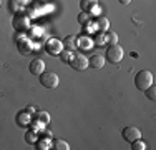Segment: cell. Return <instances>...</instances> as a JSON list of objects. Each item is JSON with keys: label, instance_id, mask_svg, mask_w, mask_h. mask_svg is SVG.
Returning a JSON list of instances; mask_svg holds the SVG:
<instances>
[{"label": "cell", "instance_id": "7", "mask_svg": "<svg viewBox=\"0 0 156 150\" xmlns=\"http://www.w3.org/2000/svg\"><path fill=\"white\" fill-rule=\"evenodd\" d=\"M121 135H123V138H125L126 142H129V144H131L133 140H136V138H141V130L138 129V127L129 125V127H125L123 132H121Z\"/></svg>", "mask_w": 156, "mask_h": 150}, {"label": "cell", "instance_id": "4", "mask_svg": "<svg viewBox=\"0 0 156 150\" xmlns=\"http://www.w3.org/2000/svg\"><path fill=\"white\" fill-rule=\"evenodd\" d=\"M68 63L73 70H76V72H83V70L88 69V58L85 57L83 54H73V57Z\"/></svg>", "mask_w": 156, "mask_h": 150}, {"label": "cell", "instance_id": "12", "mask_svg": "<svg viewBox=\"0 0 156 150\" xmlns=\"http://www.w3.org/2000/svg\"><path fill=\"white\" fill-rule=\"evenodd\" d=\"M96 5H98V0H80V9L83 12H90Z\"/></svg>", "mask_w": 156, "mask_h": 150}, {"label": "cell", "instance_id": "17", "mask_svg": "<svg viewBox=\"0 0 156 150\" xmlns=\"http://www.w3.org/2000/svg\"><path fill=\"white\" fill-rule=\"evenodd\" d=\"M58 57L62 58L63 63H68L70 60H72V57H73V52L72 50H66V48H65V50H62L60 54H58Z\"/></svg>", "mask_w": 156, "mask_h": 150}, {"label": "cell", "instance_id": "3", "mask_svg": "<svg viewBox=\"0 0 156 150\" xmlns=\"http://www.w3.org/2000/svg\"><path fill=\"white\" fill-rule=\"evenodd\" d=\"M38 77H40V84L45 88H57L58 84H60V77L55 72H43Z\"/></svg>", "mask_w": 156, "mask_h": 150}, {"label": "cell", "instance_id": "24", "mask_svg": "<svg viewBox=\"0 0 156 150\" xmlns=\"http://www.w3.org/2000/svg\"><path fill=\"white\" fill-rule=\"evenodd\" d=\"M25 140H27L28 144H35V142H37V135H35V132H32V130H30V132L25 135Z\"/></svg>", "mask_w": 156, "mask_h": 150}, {"label": "cell", "instance_id": "9", "mask_svg": "<svg viewBox=\"0 0 156 150\" xmlns=\"http://www.w3.org/2000/svg\"><path fill=\"white\" fill-rule=\"evenodd\" d=\"M17 48L22 55H28L32 52V42L28 39H25V37H20L17 40Z\"/></svg>", "mask_w": 156, "mask_h": 150}, {"label": "cell", "instance_id": "10", "mask_svg": "<svg viewBox=\"0 0 156 150\" xmlns=\"http://www.w3.org/2000/svg\"><path fill=\"white\" fill-rule=\"evenodd\" d=\"M105 62H106V60H105V57H103V55L96 54V55H93L91 58H88V67L100 70V69H103V67H105Z\"/></svg>", "mask_w": 156, "mask_h": 150}, {"label": "cell", "instance_id": "23", "mask_svg": "<svg viewBox=\"0 0 156 150\" xmlns=\"http://www.w3.org/2000/svg\"><path fill=\"white\" fill-rule=\"evenodd\" d=\"M144 93H146V97H148L150 100H156V88H154V84L144 90Z\"/></svg>", "mask_w": 156, "mask_h": 150}, {"label": "cell", "instance_id": "21", "mask_svg": "<svg viewBox=\"0 0 156 150\" xmlns=\"http://www.w3.org/2000/svg\"><path fill=\"white\" fill-rule=\"evenodd\" d=\"M90 18H91V15L88 12H81L80 15H78V22H80L81 25H87L88 22H90Z\"/></svg>", "mask_w": 156, "mask_h": 150}, {"label": "cell", "instance_id": "25", "mask_svg": "<svg viewBox=\"0 0 156 150\" xmlns=\"http://www.w3.org/2000/svg\"><path fill=\"white\" fill-rule=\"evenodd\" d=\"M37 145H38V148L47 150V148L51 145V142H50V140H40V142H37Z\"/></svg>", "mask_w": 156, "mask_h": 150}, {"label": "cell", "instance_id": "14", "mask_svg": "<svg viewBox=\"0 0 156 150\" xmlns=\"http://www.w3.org/2000/svg\"><path fill=\"white\" fill-rule=\"evenodd\" d=\"M91 45H93V40H90L88 37H80V39H76V47L83 48V50H88Z\"/></svg>", "mask_w": 156, "mask_h": 150}, {"label": "cell", "instance_id": "8", "mask_svg": "<svg viewBox=\"0 0 156 150\" xmlns=\"http://www.w3.org/2000/svg\"><path fill=\"white\" fill-rule=\"evenodd\" d=\"M28 70H30L32 75H42L45 72V62H43L42 58H33L30 62V65H28Z\"/></svg>", "mask_w": 156, "mask_h": 150}, {"label": "cell", "instance_id": "2", "mask_svg": "<svg viewBox=\"0 0 156 150\" xmlns=\"http://www.w3.org/2000/svg\"><path fill=\"white\" fill-rule=\"evenodd\" d=\"M123 55H125L123 47H121L120 43H115V45H110V47H108V50H106V57H105V60H108L110 63L116 65V63H120L121 60H123Z\"/></svg>", "mask_w": 156, "mask_h": 150}, {"label": "cell", "instance_id": "1", "mask_svg": "<svg viewBox=\"0 0 156 150\" xmlns=\"http://www.w3.org/2000/svg\"><path fill=\"white\" fill-rule=\"evenodd\" d=\"M153 84H154V77H153V73H151L150 70L143 69L135 75V85H136L138 90H141V92H144V90H146L148 87H151Z\"/></svg>", "mask_w": 156, "mask_h": 150}, {"label": "cell", "instance_id": "13", "mask_svg": "<svg viewBox=\"0 0 156 150\" xmlns=\"http://www.w3.org/2000/svg\"><path fill=\"white\" fill-rule=\"evenodd\" d=\"M63 47L66 48V50H75L76 48V37L75 35H68L65 37V42H63Z\"/></svg>", "mask_w": 156, "mask_h": 150}, {"label": "cell", "instance_id": "26", "mask_svg": "<svg viewBox=\"0 0 156 150\" xmlns=\"http://www.w3.org/2000/svg\"><path fill=\"white\" fill-rule=\"evenodd\" d=\"M118 2H120V3H121V5H128V3H129V2H131V0H118Z\"/></svg>", "mask_w": 156, "mask_h": 150}, {"label": "cell", "instance_id": "11", "mask_svg": "<svg viewBox=\"0 0 156 150\" xmlns=\"http://www.w3.org/2000/svg\"><path fill=\"white\" fill-rule=\"evenodd\" d=\"M96 25V30L98 32H106V30L110 28V20L106 17H98V20L95 22Z\"/></svg>", "mask_w": 156, "mask_h": 150}, {"label": "cell", "instance_id": "19", "mask_svg": "<svg viewBox=\"0 0 156 150\" xmlns=\"http://www.w3.org/2000/svg\"><path fill=\"white\" fill-rule=\"evenodd\" d=\"M35 118H37V122H42V123L50 122V115L47 112H35Z\"/></svg>", "mask_w": 156, "mask_h": 150}, {"label": "cell", "instance_id": "27", "mask_svg": "<svg viewBox=\"0 0 156 150\" xmlns=\"http://www.w3.org/2000/svg\"><path fill=\"white\" fill-rule=\"evenodd\" d=\"M0 5H2V0H0Z\"/></svg>", "mask_w": 156, "mask_h": 150}, {"label": "cell", "instance_id": "6", "mask_svg": "<svg viewBox=\"0 0 156 150\" xmlns=\"http://www.w3.org/2000/svg\"><path fill=\"white\" fill-rule=\"evenodd\" d=\"M45 50H47V54L48 55H58L60 52L63 50V43H62V40H58V39H48L47 40V43H45Z\"/></svg>", "mask_w": 156, "mask_h": 150}, {"label": "cell", "instance_id": "20", "mask_svg": "<svg viewBox=\"0 0 156 150\" xmlns=\"http://www.w3.org/2000/svg\"><path fill=\"white\" fill-rule=\"evenodd\" d=\"M106 43H110V45L118 43V35L115 32H111V30H106Z\"/></svg>", "mask_w": 156, "mask_h": 150}, {"label": "cell", "instance_id": "16", "mask_svg": "<svg viewBox=\"0 0 156 150\" xmlns=\"http://www.w3.org/2000/svg\"><path fill=\"white\" fill-rule=\"evenodd\" d=\"M95 45H98V47H103V45H106V32H98L95 35Z\"/></svg>", "mask_w": 156, "mask_h": 150}, {"label": "cell", "instance_id": "18", "mask_svg": "<svg viewBox=\"0 0 156 150\" xmlns=\"http://www.w3.org/2000/svg\"><path fill=\"white\" fill-rule=\"evenodd\" d=\"M25 115H27V110L20 112V114H18V117H17V118H18V125H20V127H27L28 123L32 122L30 117H27V120H25Z\"/></svg>", "mask_w": 156, "mask_h": 150}, {"label": "cell", "instance_id": "22", "mask_svg": "<svg viewBox=\"0 0 156 150\" xmlns=\"http://www.w3.org/2000/svg\"><path fill=\"white\" fill-rule=\"evenodd\" d=\"M131 148L133 150H144V148H146V144H144V142H141L140 138H136V140L131 142Z\"/></svg>", "mask_w": 156, "mask_h": 150}, {"label": "cell", "instance_id": "15", "mask_svg": "<svg viewBox=\"0 0 156 150\" xmlns=\"http://www.w3.org/2000/svg\"><path fill=\"white\" fill-rule=\"evenodd\" d=\"M51 147H53V148H57V150H68V148H70V145H68V142H65V140H60V138H57V140H53V142H51Z\"/></svg>", "mask_w": 156, "mask_h": 150}, {"label": "cell", "instance_id": "5", "mask_svg": "<svg viewBox=\"0 0 156 150\" xmlns=\"http://www.w3.org/2000/svg\"><path fill=\"white\" fill-rule=\"evenodd\" d=\"M13 28L18 30V32H27L30 28V18L23 13H17L13 17Z\"/></svg>", "mask_w": 156, "mask_h": 150}]
</instances>
